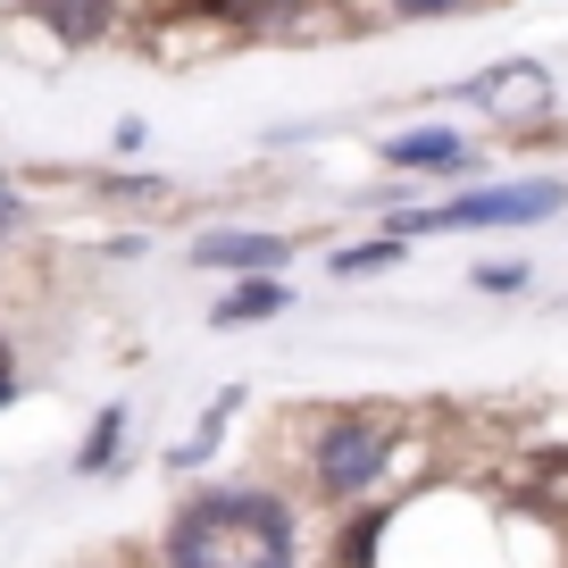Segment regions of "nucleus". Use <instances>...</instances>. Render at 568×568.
<instances>
[{"instance_id":"obj_1","label":"nucleus","mask_w":568,"mask_h":568,"mask_svg":"<svg viewBox=\"0 0 568 568\" xmlns=\"http://www.w3.org/2000/svg\"><path fill=\"white\" fill-rule=\"evenodd\" d=\"M160 568H302L293 501L267 485H210L184 494L160 527Z\"/></svg>"},{"instance_id":"obj_2","label":"nucleus","mask_w":568,"mask_h":568,"mask_svg":"<svg viewBox=\"0 0 568 568\" xmlns=\"http://www.w3.org/2000/svg\"><path fill=\"white\" fill-rule=\"evenodd\" d=\"M568 210L560 176H518V184H468L452 201H426V210H393L385 234L418 243V234H485V226H544V217Z\"/></svg>"},{"instance_id":"obj_3","label":"nucleus","mask_w":568,"mask_h":568,"mask_svg":"<svg viewBox=\"0 0 568 568\" xmlns=\"http://www.w3.org/2000/svg\"><path fill=\"white\" fill-rule=\"evenodd\" d=\"M393 460H402V426L376 418V409H335L310 435V485L326 501H359L368 485H385Z\"/></svg>"},{"instance_id":"obj_4","label":"nucleus","mask_w":568,"mask_h":568,"mask_svg":"<svg viewBox=\"0 0 568 568\" xmlns=\"http://www.w3.org/2000/svg\"><path fill=\"white\" fill-rule=\"evenodd\" d=\"M293 234H267V226H217L201 234L193 251H184V267H210V276H284V260H293Z\"/></svg>"},{"instance_id":"obj_5","label":"nucleus","mask_w":568,"mask_h":568,"mask_svg":"<svg viewBox=\"0 0 568 568\" xmlns=\"http://www.w3.org/2000/svg\"><path fill=\"white\" fill-rule=\"evenodd\" d=\"M477 142L460 134V125H402V134H385V168H402V176H477Z\"/></svg>"},{"instance_id":"obj_6","label":"nucleus","mask_w":568,"mask_h":568,"mask_svg":"<svg viewBox=\"0 0 568 568\" xmlns=\"http://www.w3.org/2000/svg\"><path fill=\"white\" fill-rule=\"evenodd\" d=\"M284 310H293V284L284 276H234L210 302V326L217 335H243V326H267V318H284Z\"/></svg>"},{"instance_id":"obj_7","label":"nucleus","mask_w":568,"mask_h":568,"mask_svg":"<svg viewBox=\"0 0 568 568\" xmlns=\"http://www.w3.org/2000/svg\"><path fill=\"white\" fill-rule=\"evenodd\" d=\"M34 18L51 26V42H59V51H101V42L118 34L125 0H34Z\"/></svg>"},{"instance_id":"obj_8","label":"nucleus","mask_w":568,"mask_h":568,"mask_svg":"<svg viewBox=\"0 0 568 568\" xmlns=\"http://www.w3.org/2000/svg\"><path fill=\"white\" fill-rule=\"evenodd\" d=\"M125 426H134V418H125V402H101L68 468H75V477H109V468H118V452H125Z\"/></svg>"},{"instance_id":"obj_9","label":"nucleus","mask_w":568,"mask_h":568,"mask_svg":"<svg viewBox=\"0 0 568 568\" xmlns=\"http://www.w3.org/2000/svg\"><path fill=\"white\" fill-rule=\"evenodd\" d=\"M460 101H544V68H535V59H501V68L468 75Z\"/></svg>"},{"instance_id":"obj_10","label":"nucleus","mask_w":568,"mask_h":568,"mask_svg":"<svg viewBox=\"0 0 568 568\" xmlns=\"http://www.w3.org/2000/svg\"><path fill=\"white\" fill-rule=\"evenodd\" d=\"M402 251H409L402 234H385V226H376L368 243H343L326 267H335V276H376V267H402Z\"/></svg>"},{"instance_id":"obj_11","label":"nucleus","mask_w":568,"mask_h":568,"mask_svg":"<svg viewBox=\"0 0 568 568\" xmlns=\"http://www.w3.org/2000/svg\"><path fill=\"white\" fill-rule=\"evenodd\" d=\"M92 193L101 201H151V210H160V201H176V184L151 176V168H109V176H92Z\"/></svg>"},{"instance_id":"obj_12","label":"nucleus","mask_w":568,"mask_h":568,"mask_svg":"<svg viewBox=\"0 0 568 568\" xmlns=\"http://www.w3.org/2000/svg\"><path fill=\"white\" fill-rule=\"evenodd\" d=\"M376 544H385V510H359L352 527H343L335 560H343V568H376Z\"/></svg>"},{"instance_id":"obj_13","label":"nucleus","mask_w":568,"mask_h":568,"mask_svg":"<svg viewBox=\"0 0 568 568\" xmlns=\"http://www.w3.org/2000/svg\"><path fill=\"white\" fill-rule=\"evenodd\" d=\"M477 0H385V18H402V26H435V18H468Z\"/></svg>"},{"instance_id":"obj_14","label":"nucleus","mask_w":568,"mask_h":568,"mask_svg":"<svg viewBox=\"0 0 568 568\" xmlns=\"http://www.w3.org/2000/svg\"><path fill=\"white\" fill-rule=\"evenodd\" d=\"M477 293H527V260H477Z\"/></svg>"},{"instance_id":"obj_15","label":"nucleus","mask_w":568,"mask_h":568,"mask_svg":"<svg viewBox=\"0 0 568 568\" xmlns=\"http://www.w3.org/2000/svg\"><path fill=\"white\" fill-rule=\"evenodd\" d=\"M142 142H151V125H142V118H118V134H109V151H118V160H134Z\"/></svg>"},{"instance_id":"obj_16","label":"nucleus","mask_w":568,"mask_h":568,"mask_svg":"<svg viewBox=\"0 0 568 568\" xmlns=\"http://www.w3.org/2000/svg\"><path fill=\"white\" fill-rule=\"evenodd\" d=\"M18 226H26V201L9 193V184H0V243H9V234H18Z\"/></svg>"},{"instance_id":"obj_17","label":"nucleus","mask_w":568,"mask_h":568,"mask_svg":"<svg viewBox=\"0 0 568 568\" xmlns=\"http://www.w3.org/2000/svg\"><path fill=\"white\" fill-rule=\"evenodd\" d=\"M101 251H109V260H142V251H151V234H109Z\"/></svg>"},{"instance_id":"obj_18","label":"nucleus","mask_w":568,"mask_h":568,"mask_svg":"<svg viewBox=\"0 0 568 568\" xmlns=\"http://www.w3.org/2000/svg\"><path fill=\"white\" fill-rule=\"evenodd\" d=\"M18 393H26V376L9 368V376H0V418H9V409H18Z\"/></svg>"},{"instance_id":"obj_19","label":"nucleus","mask_w":568,"mask_h":568,"mask_svg":"<svg viewBox=\"0 0 568 568\" xmlns=\"http://www.w3.org/2000/svg\"><path fill=\"white\" fill-rule=\"evenodd\" d=\"M9 368H18V352H9V335H0V376H9Z\"/></svg>"},{"instance_id":"obj_20","label":"nucleus","mask_w":568,"mask_h":568,"mask_svg":"<svg viewBox=\"0 0 568 568\" xmlns=\"http://www.w3.org/2000/svg\"><path fill=\"white\" fill-rule=\"evenodd\" d=\"M310 9H352V0H310Z\"/></svg>"}]
</instances>
